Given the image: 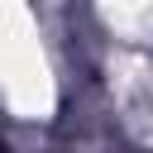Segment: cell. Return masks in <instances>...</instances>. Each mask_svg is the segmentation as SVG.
<instances>
[{"mask_svg": "<svg viewBox=\"0 0 153 153\" xmlns=\"http://www.w3.org/2000/svg\"><path fill=\"white\" fill-rule=\"evenodd\" d=\"M0 153H5V148H0Z\"/></svg>", "mask_w": 153, "mask_h": 153, "instance_id": "cell-1", "label": "cell"}]
</instances>
